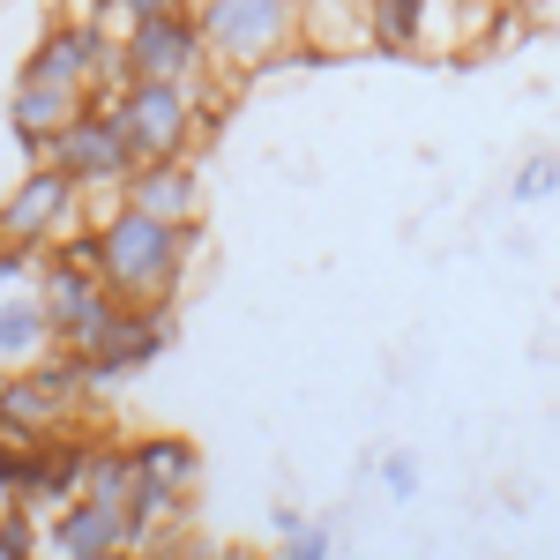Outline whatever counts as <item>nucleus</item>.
I'll return each instance as SVG.
<instances>
[{"instance_id": "14", "label": "nucleus", "mask_w": 560, "mask_h": 560, "mask_svg": "<svg viewBox=\"0 0 560 560\" xmlns=\"http://www.w3.org/2000/svg\"><path fill=\"white\" fill-rule=\"evenodd\" d=\"M128 456H135L142 478H165V486H179V493L202 486V448H195L187 433H142V441H128Z\"/></svg>"}, {"instance_id": "3", "label": "nucleus", "mask_w": 560, "mask_h": 560, "mask_svg": "<svg viewBox=\"0 0 560 560\" xmlns=\"http://www.w3.org/2000/svg\"><path fill=\"white\" fill-rule=\"evenodd\" d=\"M195 23L217 75H277L300 52V0H202Z\"/></svg>"}, {"instance_id": "10", "label": "nucleus", "mask_w": 560, "mask_h": 560, "mask_svg": "<svg viewBox=\"0 0 560 560\" xmlns=\"http://www.w3.org/2000/svg\"><path fill=\"white\" fill-rule=\"evenodd\" d=\"M45 553L60 560H105V553H128V516L120 509H105V501H60L52 516H45Z\"/></svg>"}, {"instance_id": "4", "label": "nucleus", "mask_w": 560, "mask_h": 560, "mask_svg": "<svg viewBox=\"0 0 560 560\" xmlns=\"http://www.w3.org/2000/svg\"><path fill=\"white\" fill-rule=\"evenodd\" d=\"M38 300L45 314H52V345H68V351H90L97 345V329L113 322V292H105V277L90 269V232L83 240H60V247H45L38 255Z\"/></svg>"}, {"instance_id": "1", "label": "nucleus", "mask_w": 560, "mask_h": 560, "mask_svg": "<svg viewBox=\"0 0 560 560\" xmlns=\"http://www.w3.org/2000/svg\"><path fill=\"white\" fill-rule=\"evenodd\" d=\"M202 255H210L202 224H165L120 195H90V269L105 277L113 300L173 306V292L202 269Z\"/></svg>"}, {"instance_id": "5", "label": "nucleus", "mask_w": 560, "mask_h": 560, "mask_svg": "<svg viewBox=\"0 0 560 560\" xmlns=\"http://www.w3.org/2000/svg\"><path fill=\"white\" fill-rule=\"evenodd\" d=\"M83 232H90V195L60 173L52 158H45V165H31V173H23V187L0 202V240H8V247L45 255V247H60V240H83Z\"/></svg>"}, {"instance_id": "17", "label": "nucleus", "mask_w": 560, "mask_h": 560, "mask_svg": "<svg viewBox=\"0 0 560 560\" xmlns=\"http://www.w3.org/2000/svg\"><path fill=\"white\" fill-rule=\"evenodd\" d=\"M553 195H560V150H530L516 165V179H509V202L516 210H546Z\"/></svg>"}, {"instance_id": "11", "label": "nucleus", "mask_w": 560, "mask_h": 560, "mask_svg": "<svg viewBox=\"0 0 560 560\" xmlns=\"http://www.w3.org/2000/svg\"><path fill=\"white\" fill-rule=\"evenodd\" d=\"M120 202L165 217V224H202V173H195V158H142L120 187Z\"/></svg>"}, {"instance_id": "19", "label": "nucleus", "mask_w": 560, "mask_h": 560, "mask_svg": "<svg viewBox=\"0 0 560 560\" xmlns=\"http://www.w3.org/2000/svg\"><path fill=\"white\" fill-rule=\"evenodd\" d=\"M15 471H23V448H15V441H8V433H0V501H8V493H15Z\"/></svg>"}, {"instance_id": "13", "label": "nucleus", "mask_w": 560, "mask_h": 560, "mask_svg": "<svg viewBox=\"0 0 560 560\" xmlns=\"http://www.w3.org/2000/svg\"><path fill=\"white\" fill-rule=\"evenodd\" d=\"M45 351H52V314H45L38 284H8L0 292V374L38 366Z\"/></svg>"}, {"instance_id": "7", "label": "nucleus", "mask_w": 560, "mask_h": 560, "mask_svg": "<svg viewBox=\"0 0 560 560\" xmlns=\"http://www.w3.org/2000/svg\"><path fill=\"white\" fill-rule=\"evenodd\" d=\"M165 351H173V306H135V300H120V306H113V322L97 329V345H90L83 359H90L97 396H105V388L150 374Z\"/></svg>"}, {"instance_id": "12", "label": "nucleus", "mask_w": 560, "mask_h": 560, "mask_svg": "<svg viewBox=\"0 0 560 560\" xmlns=\"http://www.w3.org/2000/svg\"><path fill=\"white\" fill-rule=\"evenodd\" d=\"M300 52L306 60L374 52V0H300Z\"/></svg>"}, {"instance_id": "18", "label": "nucleus", "mask_w": 560, "mask_h": 560, "mask_svg": "<svg viewBox=\"0 0 560 560\" xmlns=\"http://www.w3.org/2000/svg\"><path fill=\"white\" fill-rule=\"evenodd\" d=\"M382 493L388 501H419V456L411 448H388L382 456Z\"/></svg>"}, {"instance_id": "2", "label": "nucleus", "mask_w": 560, "mask_h": 560, "mask_svg": "<svg viewBox=\"0 0 560 560\" xmlns=\"http://www.w3.org/2000/svg\"><path fill=\"white\" fill-rule=\"evenodd\" d=\"M105 113L120 120L135 165L142 158H195V142L224 120V75H202V83H120L105 97Z\"/></svg>"}, {"instance_id": "9", "label": "nucleus", "mask_w": 560, "mask_h": 560, "mask_svg": "<svg viewBox=\"0 0 560 560\" xmlns=\"http://www.w3.org/2000/svg\"><path fill=\"white\" fill-rule=\"evenodd\" d=\"M83 105H90V97L75 83H38V75H15V90H8V128H15V142H23V158H31V165H45V158H52V135L68 128Z\"/></svg>"}, {"instance_id": "16", "label": "nucleus", "mask_w": 560, "mask_h": 560, "mask_svg": "<svg viewBox=\"0 0 560 560\" xmlns=\"http://www.w3.org/2000/svg\"><path fill=\"white\" fill-rule=\"evenodd\" d=\"M419 23H427V0H374V52H419Z\"/></svg>"}, {"instance_id": "6", "label": "nucleus", "mask_w": 560, "mask_h": 560, "mask_svg": "<svg viewBox=\"0 0 560 560\" xmlns=\"http://www.w3.org/2000/svg\"><path fill=\"white\" fill-rule=\"evenodd\" d=\"M120 52H128V83H202V75H217L195 8H158V15L128 23Z\"/></svg>"}, {"instance_id": "8", "label": "nucleus", "mask_w": 560, "mask_h": 560, "mask_svg": "<svg viewBox=\"0 0 560 560\" xmlns=\"http://www.w3.org/2000/svg\"><path fill=\"white\" fill-rule=\"evenodd\" d=\"M52 165L75 179L83 195H120L128 173H135V150H128V135H120V120L105 105H83L68 128L52 135Z\"/></svg>"}, {"instance_id": "15", "label": "nucleus", "mask_w": 560, "mask_h": 560, "mask_svg": "<svg viewBox=\"0 0 560 560\" xmlns=\"http://www.w3.org/2000/svg\"><path fill=\"white\" fill-rule=\"evenodd\" d=\"M269 530H277V546H284L292 560H329V553H337V523L300 516L292 501H277V509H269Z\"/></svg>"}]
</instances>
